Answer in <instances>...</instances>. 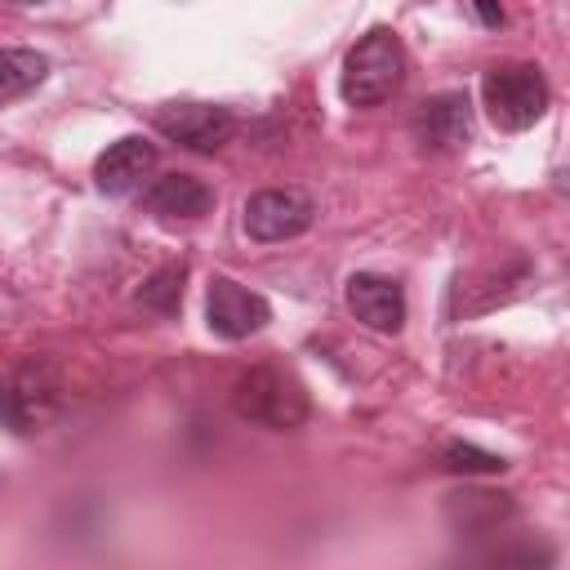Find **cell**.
<instances>
[{
    "mask_svg": "<svg viewBox=\"0 0 570 570\" xmlns=\"http://www.w3.org/2000/svg\"><path fill=\"white\" fill-rule=\"evenodd\" d=\"M183 281H187V267H183V263L160 267V272H151V276L142 281L138 303L151 307V312H160V316H174V312L183 307Z\"/></svg>",
    "mask_w": 570,
    "mask_h": 570,
    "instance_id": "cell-13",
    "label": "cell"
},
{
    "mask_svg": "<svg viewBox=\"0 0 570 570\" xmlns=\"http://www.w3.org/2000/svg\"><path fill=\"white\" fill-rule=\"evenodd\" d=\"M53 401H58L53 370H49V365H27V370L13 379V392H4V419H9L18 432H31L36 423H45V414L53 410Z\"/></svg>",
    "mask_w": 570,
    "mask_h": 570,
    "instance_id": "cell-11",
    "label": "cell"
},
{
    "mask_svg": "<svg viewBox=\"0 0 570 570\" xmlns=\"http://www.w3.org/2000/svg\"><path fill=\"white\" fill-rule=\"evenodd\" d=\"M343 298H347V312H352L361 325L379 330V334H396V330L405 325V289H401L392 276L352 272Z\"/></svg>",
    "mask_w": 570,
    "mask_h": 570,
    "instance_id": "cell-8",
    "label": "cell"
},
{
    "mask_svg": "<svg viewBox=\"0 0 570 570\" xmlns=\"http://www.w3.org/2000/svg\"><path fill=\"white\" fill-rule=\"evenodd\" d=\"M142 209L151 218H205L214 209V191L191 174H160L142 187Z\"/></svg>",
    "mask_w": 570,
    "mask_h": 570,
    "instance_id": "cell-10",
    "label": "cell"
},
{
    "mask_svg": "<svg viewBox=\"0 0 570 570\" xmlns=\"http://www.w3.org/2000/svg\"><path fill=\"white\" fill-rule=\"evenodd\" d=\"M481 98H485V116L499 129L521 134L534 120H543V111H548V80H543V71L534 62H503V67L485 71Z\"/></svg>",
    "mask_w": 570,
    "mask_h": 570,
    "instance_id": "cell-3",
    "label": "cell"
},
{
    "mask_svg": "<svg viewBox=\"0 0 570 570\" xmlns=\"http://www.w3.org/2000/svg\"><path fill=\"white\" fill-rule=\"evenodd\" d=\"M151 120H156V129H160L169 142H178V147H187V151H200V156L218 151V147L236 134L232 111L218 107V102H165Z\"/></svg>",
    "mask_w": 570,
    "mask_h": 570,
    "instance_id": "cell-5",
    "label": "cell"
},
{
    "mask_svg": "<svg viewBox=\"0 0 570 570\" xmlns=\"http://www.w3.org/2000/svg\"><path fill=\"white\" fill-rule=\"evenodd\" d=\"M151 169H156V142L129 134V138H116V142L94 160V183H98V191H107V196H125V191H134Z\"/></svg>",
    "mask_w": 570,
    "mask_h": 570,
    "instance_id": "cell-9",
    "label": "cell"
},
{
    "mask_svg": "<svg viewBox=\"0 0 570 570\" xmlns=\"http://www.w3.org/2000/svg\"><path fill=\"white\" fill-rule=\"evenodd\" d=\"M472 9L481 18V27H503V4L499 0H472Z\"/></svg>",
    "mask_w": 570,
    "mask_h": 570,
    "instance_id": "cell-15",
    "label": "cell"
},
{
    "mask_svg": "<svg viewBox=\"0 0 570 570\" xmlns=\"http://www.w3.org/2000/svg\"><path fill=\"white\" fill-rule=\"evenodd\" d=\"M410 134L423 151H459L472 134V111H468V94L463 89H445L432 94L414 107L410 116Z\"/></svg>",
    "mask_w": 570,
    "mask_h": 570,
    "instance_id": "cell-7",
    "label": "cell"
},
{
    "mask_svg": "<svg viewBox=\"0 0 570 570\" xmlns=\"http://www.w3.org/2000/svg\"><path fill=\"white\" fill-rule=\"evenodd\" d=\"M441 468H445V472H503L508 463H503L499 454L481 450V445H468V441H450V445L441 450Z\"/></svg>",
    "mask_w": 570,
    "mask_h": 570,
    "instance_id": "cell-14",
    "label": "cell"
},
{
    "mask_svg": "<svg viewBox=\"0 0 570 570\" xmlns=\"http://www.w3.org/2000/svg\"><path fill=\"white\" fill-rule=\"evenodd\" d=\"M205 321H209V330H214L218 338H232V343H236V338L258 334V330L272 321V307H267L263 294L245 289L240 281L214 276V281H209V294H205Z\"/></svg>",
    "mask_w": 570,
    "mask_h": 570,
    "instance_id": "cell-6",
    "label": "cell"
},
{
    "mask_svg": "<svg viewBox=\"0 0 570 570\" xmlns=\"http://www.w3.org/2000/svg\"><path fill=\"white\" fill-rule=\"evenodd\" d=\"M232 405H236L240 419H249L258 428H272V432H289L307 419L303 383L285 370H272V365H258V370L240 374L236 387H232Z\"/></svg>",
    "mask_w": 570,
    "mask_h": 570,
    "instance_id": "cell-2",
    "label": "cell"
},
{
    "mask_svg": "<svg viewBox=\"0 0 570 570\" xmlns=\"http://www.w3.org/2000/svg\"><path fill=\"white\" fill-rule=\"evenodd\" d=\"M9 4H45V0H9Z\"/></svg>",
    "mask_w": 570,
    "mask_h": 570,
    "instance_id": "cell-16",
    "label": "cell"
},
{
    "mask_svg": "<svg viewBox=\"0 0 570 570\" xmlns=\"http://www.w3.org/2000/svg\"><path fill=\"white\" fill-rule=\"evenodd\" d=\"M401 80H405V45L392 27H374L347 49L338 94L352 107H379L401 89Z\"/></svg>",
    "mask_w": 570,
    "mask_h": 570,
    "instance_id": "cell-1",
    "label": "cell"
},
{
    "mask_svg": "<svg viewBox=\"0 0 570 570\" xmlns=\"http://www.w3.org/2000/svg\"><path fill=\"white\" fill-rule=\"evenodd\" d=\"M49 76V58L36 49H0V107L31 94Z\"/></svg>",
    "mask_w": 570,
    "mask_h": 570,
    "instance_id": "cell-12",
    "label": "cell"
},
{
    "mask_svg": "<svg viewBox=\"0 0 570 570\" xmlns=\"http://www.w3.org/2000/svg\"><path fill=\"white\" fill-rule=\"evenodd\" d=\"M245 236L249 240H294L316 223V200L303 187H263L245 200Z\"/></svg>",
    "mask_w": 570,
    "mask_h": 570,
    "instance_id": "cell-4",
    "label": "cell"
}]
</instances>
